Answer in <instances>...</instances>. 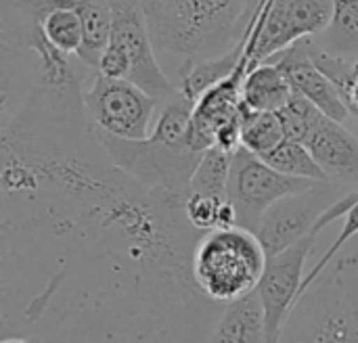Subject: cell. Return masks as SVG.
I'll return each mask as SVG.
<instances>
[{
  "label": "cell",
  "mask_w": 358,
  "mask_h": 343,
  "mask_svg": "<svg viewBox=\"0 0 358 343\" xmlns=\"http://www.w3.org/2000/svg\"><path fill=\"white\" fill-rule=\"evenodd\" d=\"M0 329L38 343H208L222 308L191 260L185 207L107 155L82 80L0 107Z\"/></svg>",
  "instance_id": "6da1fadb"
},
{
  "label": "cell",
  "mask_w": 358,
  "mask_h": 343,
  "mask_svg": "<svg viewBox=\"0 0 358 343\" xmlns=\"http://www.w3.org/2000/svg\"><path fill=\"white\" fill-rule=\"evenodd\" d=\"M159 61H172L176 82L201 59L241 44L258 0H141Z\"/></svg>",
  "instance_id": "7a4b0ae2"
},
{
  "label": "cell",
  "mask_w": 358,
  "mask_h": 343,
  "mask_svg": "<svg viewBox=\"0 0 358 343\" xmlns=\"http://www.w3.org/2000/svg\"><path fill=\"white\" fill-rule=\"evenodd\" d=\"M279 343H358V251L338 256L310 285Z\"/></svg>",
  "instance_id": "3957f363"
},
{
  "label": "cell",
  "mask_w": 358,
  "mask_h": 343,
  "mask_svg": "<svg viewBox=\"0 0 358 343\" xmlns=\"http://www.w3.org/2000/svg\"><path fill=\"white\" fill-rule=\"evenodd\" d=\"M266 262L268 256L256 233L231 226L206 233L197 241L191 272L206 300L227 306L258 289Z\"/></svg>",
  "instance_id": "277c9868"
},
{
  "label": "cell",
  "mask_w": 358,
  "mask_h": 343,
  "mask_svg": "<svg viewBox=\"0 0 358 343\" xmlns=\"http://www.w3.org/2000/svg\"><path fill=\"white\" fill-rule=\"evenodd\" d=\"M96 134L109 159L124 174L164 199L185 207L193 174L203 153H195L187 145H176L155 134L145 140H124L99 130Z\"/></svg>",
  "instance_id": "5b68a950"
},
{
  "label": "cell",
  "mask_w": 358,
  "mask_h": 343,
  "mask_svg": "<svg viewBox=\"0 0 358 343\" xmlns=\"http://www.w3.org/2000/svg\"><path fill=\"white\" fill-rule=\"evenodd\" d=\"M334 19V0H273L256 6L243 36L250 69L300 40L321 36Z\"/></svg>",
  "instance_id": "8992f818"
},
{
  "label": "cell",
  "mask_w": 358,
  "mask_h": 343,
  "mask_svg": "<svg viewBox=\"0 0 358 343\" xmlns=\"http://www.w3.org/2000/svg\"><path fill=\"white\" fill-rule=\"evenodd\" d=\"M82 101L99 132L124 140L149 138L162 105L132 82L111 80L96 71L82 86Z\"/></svg>",
  "instance_id": "52a82bcc"
},
{
  "label": "cell",
  "mask_w": 358,
  "mask_h": 343,
  "mask_svg": "<svg viewBox=\"0 0 358 343\" xmlns=\"http://www.w3.org/2000/svg\"><path fill=\"white\" fill-rule=\"evenodd\" d=\"M317 184V180L285 176L241 147L233 155L229 180V199L237 212V226L256 233L262 216L277 201L304 193Z\"/></svg>",
  "instance_id": "ba28073f"
},
{
  "label": "cell",
  "mask_w": 358,
  "mask_h": 343,
  "mask_svg": "<svg viewBox=\"0 0 358 343\" xmlns=\"http://www.w3.org/2000/svg\"><path fill=\"white\" fill-rule=\"evenodd\" d=\"M346 193L348 189L336 182H319L304 193L289 195L277 201L262 216L256 231V237L260 239L266 256H277L279 251L308 237L313 231L323 233L325 228L319 224L321 216Z\"/></svg>",
  "instance_id": "9c48e42d"
},
{
  "label": "cell",
  "mask_w": 358,
  "mask_h": 343,
  "mask_svg": "<svg viewBox=\"0 0 358 343\" xmlns=\"http://www.w3.org/2000/svg\"><path fill=\"white\" fill-rule=\"evenodd\" d=\"M113 13V31L111 36L122 40L130 52V78L134 86L145 90L149 96L157 98L159 103L168 101L178 92V86L164 69L149 23L143 10L141 0H111Z\"/></svg>",
  "instance_id": "30bf717a"
},
{
  "label": "cell",
  "mask_w": 358,
  "mask_h": 343,
  "mask_svg": "<svg viewBox=\"0 0 358 343\" xmlns=\"http://www.w3.org/2000/svg\"><path fill=\"white\" fill-rule=\"evenodd\" d=\"M321 231H313L308 237L300 239L296 245L271 256L266 262V270L258 285V295L266 316L268 343H279L281 331L300 300V289L306 279L304 266L315 249Z\"/></svg>",
  "instance_id": "8fae6325"
},
{
  "label": "cell",
  "mask_w": 358,
  "mask_h": 343,
  "mask_svg": "<svg viewBox=\"0 0 358 343\" xmlns=\"http://www.w3.org/2000/svg\"><path fill=\"white\" fill-rule=\"evenodd\" d=\"M310 48H313V38L300 40L287 50L268 59V63H275L283 71L296 94L304 96L329 119L344 124L350 117V111L344 105L336 84L315 65L310 57Z\"/></svg>",
  "instance_id": "7c38bea8"
},
{
  "label": "cell",
  "mask_w": 358,
  "mask_h": 343,
  "mask_svg": "<svg viewBox=\"0 0 358 343\" xmlns=\"http://www.w3.org/2000/svg\"><path fill=\"white\" fill-rule=\"evenodd\" d=\"M306 149L321 166L329 182L340 187L358 184V136L344 124L323 115L306 138Z\"/></svg>",
  "instance_id": "4fadbf2b"
},
{
  "label": "cell",
  "mask_w": 358,
  "mask_h": 343,
  "mask_svg": "<svg viewBox=\"0 0 358 343\" xmlns=\"http://www.w3.org/2000/svg\"><path fill=\"white\" fill-rule=\"evenodd\" d=\"M208 343H268L266 316L258 291L222 306Z\"/></svg>",
  "instance_id": "5bb4252c"
},
{
  "label": "cell",
  "mask_w": 358,
  "mask_h": 343,
  "mask_svg": "<svg viewBox=\"0 0 358 343\" xmlns=\"http://www.w3.org/2000/svg\"><path fill=\"white\" fill-rule=\"evenodd\" d=\"M65 6L76 10L82 21L84 42L78 52V61L96 71L103 50L107 48L113 31L111 0H61Z\"/></svg>",
  "instance_id": "9a60e30c"
},
{
  "label": "cell",
  "mask_w": 358,
  "mask_h": 343,
  "mask_svg": "<svg viewBox=\"0 0 358 343\" xmlns=\"http://www.w3.org/2000/svg\"><path fill=\"white\" fill-rule=\"evenodd\" d=\"M294 96V90L275 63H262L248 71L241 88V103L260 113L281 111Z\"/></svg>",
  "instance_id": "2e32d148"
},
{
  "label": "cell",
  "mask_w": 358,
  "mask_h": 343,
  "mask_svg": "<svg viewBox=\"0 0 358 343\" xmlns=\"http://www.w3.org/2000/svg\"><path fill=\"white\" fill-rule=\"evenodd\" d=\"M243 50H245V42L241 40L239 46H235L233 50L224 52V54H218V57H212V59H201V61H195L182 75L180 80L176 82L178 90L195 105V101L208 92L210 88H214L216 84H220L222 80L231 78L239 63H241V57H243Z\"/></svg>",
  "instance_id": "e0dca14e"
},
{
  "label": "cell",
  "mask_w": 358,
  "mask_h": 343,
  "mask_svg": "<svg viewBox=\"0 0 358 343\" xmlns=\"http://www.w3.org/2000/svg\"><path fill=\"white\" fill-rule=\"evenodd\" d=\"M38 4H40V27L44 38L67 57L69 54L78 57L84 42V34H82V21L76 15V10L65 6L61 0H38Z\"/></svg>",
  "instance_id": "ac0fdd59"
},
{
  "label": "cell",
  "mask_w": 358,
  "mask_h": 343,
  "mask_svg": "<svg viewBox=\"0 0 358 343\" xmlns=\"http://www.w3.org/2000/svg\"><path fill=\"white\" fill-rule=\"evenodd\" d=\"M315 40L334 57H358V0H334V19Z\"/></svg>",
  "instance_id": "d6986e66"
},
{
  "label": "cell",
  "mask_w": 358,
  "mask_h": 343,
  "mask_svg": "<svg viewBox=\"0 0 358 343\" xmlns=\"http://www.w3.org/2000/svg\"><path fill=\"white\" fill-rule=\"evenodd\" d=\"M285 140L283 124L277 113L252 111L241 103V147L264 159Z\"/></svg>",
  "instance_id": "ffe728a7"
},
{
  "label": "cell",
  "mask_w": 358,
  "mask_h": 343,
  "mask_svg": "<svg viewBox=\"0 0 358 343\" xmlns=\"http://www.w3.org/2000/svg\"><path fill=\"white\" fill-rule=\"evenodd\" d=\"M310 57L315 65L336 84L350 115L358 117V57H334L317 46L313 38Z\"/></svg>",
  "instance_id": "44dd1931"
},
{
  "label": "cell",
  "mask_w": 358,
  "mask_h": 343,
  "mask_svg": "<svg viewBox=\"0 0 358 343\" xmlns=\"http://www.w3.org/2000/svg\"><path fill=\"white\" fill-rule=\"evenodd\" d=\"M185 216L187 222L203 235L218 228L237 226V212L229 197L189 193L185 201Z\"/></svg>",
  "instance_id": "7402d4cb"
},
{
  "label": "cell",
  "mask_w": 358,
  "mask_h": 343,
  "mask_svg": "<svg viewBox=\"0 0 358 343\" xmlns=\"http://www.w3.org/2000/svg\"><path fill=\"white\" fill-rule=\"evenodd\" d=\"M233 155L218 147L206 151L201 155V161L193 174L189 193H201V195H214V197H229V180H231V168H233Z\"/></svg>",
  "instance_id": "603a6c76"
},
{
  "label": "cell",
  "mask_w": 358,
  "mask_h": 343,
  "mask_svg": "<svg viewBox=\"0 0 358 343\" xmlns=\"http://www.w3.org/2000/svg\"><path fill=\"white\" fill-rule=\"evenodd\" d=\"M264 161L271 168H275L277 172L292 176V178H308V180H317V182H329L325 172L321 170V166L315 161V157L306 149V145L289 140V138H285L273 153H268L264 157Z\"/></svg>",
  "instance_id": "cb8c5ba5"
},
{
  "label": "cell",
  "mask_w": 358,
  "mask_h": 343,
  "mask_svg": "<svg viewBox=\"0 0 358 343\" xmlns=\"http://www.w3.org/2000/svg\"><path fill=\"white\" fill-rule=\"evenodd\" d=\"M277 115H279V119L283 124L285 138L302 143V145L306 143V138L310 136L313 128L323 117V113L313 103H308L304 96H300L296 92H294L292 101L281 111H277Z\"/></svg>",
  "instance_id": "d4e9b609"
},
{
  "label": "cell",
  "mask_w": 358,
  "mask_h": 343,
  "mask_svg": "<svg viewBox=\"0 0 358 343\" xmlns=\"http://www.w3.org/2000/svg\"><path fill=\"white\" fill-rule=\"evenodd\" d=\"M358 237V201L355 203V207L344 216V224H342V231H340V235L336 237V241L327 247V251L317 260V264L310 268V272L306 275V279H304V283H302V289H300V298L310 289V285L331 266V262L340 256V251L355 239Z\"/></svg>",
  "instance_id": "484cf974"
},
{
  "label": "cell",
  "mask_w": 358,
  "mask_h": 343,
  "mask_svg": "<svg viewBox=\"0 0 358 343\" xmlns=\"http://www.w3.org/2000/svg\"><path fill=\"white\" fill-rule=\"evenodd\" d=\"M130 52L126 48V44L117 38L111 36L107 48L101 54L96 73L111 78V80H128L130 78Z\"/></svg>",
  "instance_id": "4316f807"
},
{
  "label": "cell",
  "mask_w": 358,
  "mask_h": 343,
  "mask_svg": "<svg viewBox=\"0 0 358 343\" xmlns=\"http://www.w3.org/2000/svg\"><path fill=\"white\" fill-rule=\"evenodd\" d=\"M0 343H38V342H34V340H25V337H6V340H2Z\"/></svg>",
  "instance_id": "83f0119b"
},
{
  "label": "cell",
  "mask_w": 358,
  "mask_h": 343,
  "mask_svg": "<svg viewBox=\"0 0 358 343\" xmlns=\"http://www.w3.org/2000/svg\"><path fill=\"white\" fill-rule=\"evenodd\" d=\"M264 2H273V0H258V4H264Z\"/></svg>",
  "instance_id": "f1b7e54d"
}]
</instances>
